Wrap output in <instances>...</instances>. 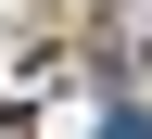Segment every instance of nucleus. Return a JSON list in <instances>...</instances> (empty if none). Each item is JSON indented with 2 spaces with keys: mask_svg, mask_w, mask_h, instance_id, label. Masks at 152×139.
I'll use <instances>...</instances> for the list:
<instances>
[{
  "mask_svg": "<svg viewBox=\"0 0 152 139\" xmlns=\"http://www.w3.org/2000/svg\"><path fill=\"white\" fill-rule=\"evenodd\" d=\"M102 139H152V114H140V101H114V114H102Z\"/></svg>",
  "mask_w": 152,
  "mask_h": 139,
  "instance_id": "1",
  "label": "nucleus"
}]
</instances>
